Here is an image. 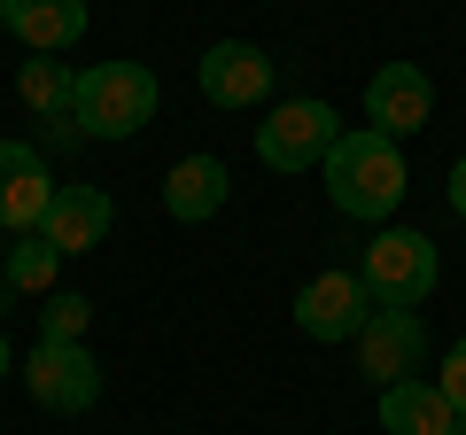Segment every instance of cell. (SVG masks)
<instances>
[{
  "mask_svg": "<svg viewBox=\"0 0 466 435\" xmlns=\"http://www.w3.org/2000/svg\"><path fill=\"white\" fill-rule=\"evenodd\" d=\"M327 202L342 218H358V226H389V218H397V202H404V156H397V140L389 133H373V125H358V133H350L342 125V140H334L327 148Z\"/></svg>",
  "mask_w": 466,
  "mask_h": 435,
  "instance_id": "cell-1",
  "label": "cell"
},
{
  "mask_svg": "<svg viewBox=\"0 0 466 435\" xmlns=\"http://www.w3.org/2000/svg\"><path fill=\"white\" fill-rule=\"evenodd\" d=\"M451 420H459V412H451V397L435 381H420V373H412V381H397V389H381V428L389 435H451Z\"/></svg>",
  "mask_w": 466,
  "mask_h": 435,
  "instance_id": "cell-14",
  "label": "cell"
},
{
  "mask_svg": "<svg viewBox=\"0 0 466 435\" xmlns=\"http://www.w3.org/2000/svg\"><path fill=\"white\" fill-rule=\"evenodd\" d=\"M156 70L148 63H94L78 70V101H70V125L94 140H133L156 125Z\"/></svg>",
  "mask_w": 466,
  "mask_h": 435,
  "instance_id": "cell-2",
  "label": "cell"
},
{
  "mask_svg": "<svg viewBox=\"0 0 466 435\" xmlns=\"http://www.w3.org/2000/svg\"><path fill=\"white\" fill-rule=\"evenodd\" d=\"M420 358H428V319L420 311H366V327H358V373L373 389L412 381Z\"/></svg>",
  "mask_w": 466,
  "mask_h": 435,
  "instance_id": "cell-6",
  "label": "cell"
},
{
  "mask_svg": "<svg viewBox=\"0 0 466 435\" xmlns=\"http://www.w3.org/2000/svg\"><path fill=\"white\" fill-rule=\"evenodd\" d=\"M366 327V280L358 272H319L296 288V335L311 342H358Z\"/></svg>",
  "mask_w": 466,
  "mask_h": 435,
  "instance_id": "cell-9",
  "label": "cell"
},
{
  "mask_svg": "<svg viewBox=\"0 0 466 435\" xmlns=\"http://www.w3.org/2000/svg\"><path fill=\"white\" fill-rule=\"evenodd\" d=\"M8 32L32 55H63L86 39V0H8Z\"/></svg>",
  "mask_w": 466,
  "mask_h": 435,
  "instance_id": "cell-13",
  "label": "cell"
},
{
  "mask_svg": "<svg viewBox=\"0 0 466 435\" xmlns=\"http://www.w3.org/2000/svg\"><path fill=\"white\" fill-rule=\"evenodd\" d=\"M47 202H55L47 156L32 140H0V234H39L47 226Z\"/></svg>",
  "mask_w": 466,
  "mask_h": 435,
  "instance_id": "cell-10",
  "label": "cell"
},
{
  "mask_svg": "<svg viewBox=\"0 0 466 435\" xmlns=\"http://www.w3.org/2000/svg\"><path fill=\"white\" fill-rule=\"evenodd\" d=\"M334 140H342V117H334V101L303 94V101H280V109L257 125V164L280 171V179H296V171L327 164Z\"/></svg>",
  "mask_w": 466,
  "mask_h": 435,
  "instance_id": "cell-4",
  "label": "cell"
},
{
  "mask_svg": "<svg viewBox=\"0 0 466 435\" xmlns=\"http://www.w3.org/2000/svg\"><path fill=\"white\" fill-rule=\"evenodd\" d=\"M233 195V171L218 164V156H179V164L164 171V210L179 218V226H210L218 210H226Z\"/></svg>",
  "mask_w": 466,
  "mask_h": 435,
  "instance_id": "cell-12",
  "label": "cell"
},
{
  "mask_svg": "<svg viewBox=\"0 0 466 435\" xmlns=\"http://www.w3.org/2000/svg\"><path fill=\"white\" fill-rule=\"evenodd\" d=\"M8 373H16V350H8V335H0V381H8Z\"/></svg>",
  "mask_w": 466,
  "mask_h": 435,
  "instance_id": "cell-20",
  "label": "cell"
},
{
  "mask_svg": "<svg viewBox=\"0 0 466 435\" xmlns=\"http://www.w3.org/2000/svg\"><path fill=\"white\" fill-rule=\"evenodd\" d=\"M16 94H24V109H39V117H70V101H78V70H63L55 55H32V63L16 70Z\"/></svg>",
  "mask_w": 466,
  "mask_h": 435,
  "instance_id": "cell-15",
  "label": "cell"
},
{
  "mask_svg": "<svg viewBox=\"0 0 466 435\" xmlns=\"http://www.w3.org/2000/svg\"><path fill=\"white\" fill-rule=\"evenodd\" d=\"M428 117H435V78L420 63H381L366 78V125H373V133L412 140Z\"/></svg>",
  "mask_w": 466,
  "mask_h": 435,
  "instance_id": "cell-8",
  "label": "cell"
},
{
  "mask_svg": "<svg viewBox=\"0 0 466 435\" xmlns=\"http://www.w3.org/2000/svg\"><path fill=\"white\" fill-rule=\"evenodd\" d=\"M24 389H32L39 412H94L101 404V366L86 342H39L24 358Z\"/></svg>",
  "mask_w": 466,
  "mask_h": 435,
  "instance_id": "cell-5",
  "label": "cell"
},
{
  "mask_svg": "<svg viewBox=\"0 0 466 435\" xmlns=\"http://www.w3.org/2000/svg\"><path fill=\"white\" fill-rule=\"evenodd\" d=\"M435 389L451 397V412H466V335L443 350V366H435Z\"/></svg>",
  "mask_w": 466,
  "mask_h": 435,
  "instance_id": "cell-18",
  "label": "cell"
},
{
  "mask_svg": "<svg viewBox=\"0 0 466 435\" xmlns=\"http://www.w3.org/2000/svg\"><path fill=\"white\" fill-rule=\"evenodd\" d=\"M443 195H451V210L466 218V156H459V164H451V179H443Z\"/></svg>",
  "mask_w": 466,
  "mask_h": 435,
  "instance_id": "cell-19",
  "label": "cell"
},
{
  "mask_svg": "<svg viewBox=\"0 0 466 435\" xmlns=\"http://www.w3.org/2000/svg\"><path fill=\"white\" fill-rule=\"evenodd\" d=\"M195 86H202L210 109H257L272 94V55L257 39H218V47H202Z\"/></svg>",
  "mask_w": 466,
  "mask_h": 435,
  "instance_id": "cell-7",
  "label": "cell"
},
{
  "mask_svg": "<svg viewBox=\"0 0 466 435\" xmlns=\"http://www.w3.org/2000/svg\"><path fill=\"white\" fill-rule=\"evenodd\" d=\"M86 327H94V303H86L78 288L39 296V342H86Z\"/></svg>",
  "mask_w": 466,
  "mask_h": 435,
  "instance_id": "cell-17",
  "label": "cell"
},
{
  "mask_svg": "<svg viewBox=\"0 0 466 435\" xmlns=\"http://www.w3.org/2000/svg\"><path fill=\"white\" fill-rule=\"evenodd\" d=\"M55 265H63V249H47V234H16L0 280L16 288V296H55Z\"/></svg>",
  "mask_w": 466,
  "mask_h": 435,
  "instance_id": "cell-16",
  "label": "cell"
},
{
  "mask_svg": "<svg viewBox=\"0 0 466 435\" xmlns=\"http://www.w3.org/2000/svg\"><path fill=\"white\" fill-rule=\"evenodd\" d=\"M358 280H366L373 311H420V303L435 296V280H443V257H435V241L412 234V226H381V234L366 241V257H358Z\"/></svg>",
  "mask_w": 466,
  "mask_h": 435,
  "instance_id": "cell-3",
  "label": "cell"
},
{
  "mask_svg": "<svg viewBox=\"0 0 466 435\" xmlns=\"http://www.w3.org/2000/svg\"><path fill=\"white\" fill-rule=\"evenodd\" d=\"M109 226H116V202H109V187H55V202H47V249H63V257H86V249H101L109 241Z\"/></svg>",
  "mask_w": 466,
  "mask_h": 435,
  "instance_id": "cell-11",
  "label": "cell"
},
{
  "mask_svg": "<svg viewBox=\"0 0 466 435\" xmlns=\"http://www.w3.org/2000/svg\"><path fill=\"white\" fill-rule=\"evenodd\" d=\"M451 435H466V412H459V420H451Z\"/></svg>",
  "mask_w": 466,
  "mask_h": 435,
  "instance_id": "cell-22",
  "label": "cell"
},
{
  "mask_svg": "<svg viewBox=\"0 0 466 435\" xmlns=\"http://www.w3.org/2000/svg\"><path fill=\"white\" fill-rule=\"evenodd\" d=\"M0 32H8V0H0Z\"/></svg>",
  "mask_w": 466,
  "mask_h": 435,
  "instance_id": "cell-23",
  "label": "cell"
},
{
  "mask_svg": "<svg viewBox=\"0 0 466 435\" xmlns=\"http://www.w3.org/2000/svg\"><path fill=\"white\" fill-rule=\"evenodd\" d=\"M8 296H16V288H8V280H0V311H8Z\"/></svg>",
  "mask_w": 466,
  "mask_h": 435,
  "instance_id": "cell-21",
  "label": "cell"
}]
</instances>
